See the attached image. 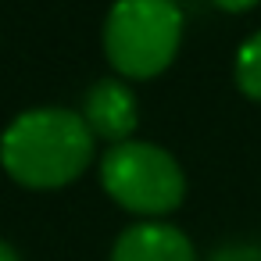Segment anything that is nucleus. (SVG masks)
Here are the masks:
<instances>
[{
	"label": "nucleus",
	"mask_w": 261,
	"mask_h": 261,
	"mask_svg": "<svg viewBox=\"0 0 261 261\" xmlns=\"http://www.w3.org/2000/svg\"><path fill=\"white\" fill-rule=\"evenodd\" d=\"M93 133L72 108L22 111L0 136V165L29 190H54L86 172L93 161Z\"/></svg>",
	"instance_id": "f257e3e1"
},
{
	"label": "nucleus",
	"mask_w": 261,
	"mask_h": 261,
	"mask_svg": "<svg viewBox=\"0 0 261 261\" xmlns=\"http://www.w3.org/2000/svg\"><path fill=\"white\" fill-rule=\"evenodd\" d=\"M182 43V11L175 0H115L104 18V54L125 79L165 72Z\"/></svg>",
	"instance_id": "f03ea898"
},
{
	"label": "nucleus",
	"mask_w": 261,
	"mask_h": 261,
	"mask_svg": "<svg viewBox=\"0 0 261 261\" xmlns=\"http://www.w3.org/2000/svg\"><path fill=\"white\" fill-rule=\"evenodd\" d=\"M100 182L115 204L150 218L175 211L186 197V175L179 161L143 140L111 143L100 161Z\"/></svg>",
	"instance_id": "7ed1b4c3"
},
{
	"label": "nucleus",
	"mask_w": 261,
	"mask_h": 261,
	"mask_svg": "<svg viewBox=\"0 0 261 261\" xmlns=\"http://www.w3.org/2000/svg\"><path fill=\"white\" fill-rule=\"evenodd\" d=\"M83 122L90 125L93 136L100 140H115V143H125L140 122V108H136V97L125 83L118 79H97L86 97H83Z\"/></svg>",
	"instance_id": "20e7f679"
},
{
	"label": "nucleus",
	"mask_w": 261,
	"mask_h": 261,
	"mask_svg": "<svg viewBox=\"0 0 261 261\" xmlns=\"http://www.w3.org/2000/svg\"><path fill=\"white\" fill-rule=\"evenodd\" d=\"M111 261H197V250L182 229L168 222H140L115 240Z\"/></svg>",
	"instance_id": "39448f33"
},
{
	"label": "nucleus",
	"mask_w": 261,
	"mask_h": 261,
	"mask_svg": "<svg viewBox=\"0 0 261 261\" xmlns=\"http://www.w3.org/2000/svg\"><path fill=\"white\" fill-rule=\"evenodd\" d=\"M236 83L247 97L261 100V33L247 36L236 54Z\"/></svg>",
	"instance_id": "423d86ee"
},
{
	"label": "nucleus",
	"mask_w": 261,
	"mask_h": 261,
	"mask_svg": "<svg viewBox=\"0 0 261 261\" xmlns=\"http://www.w3.org/2000/svg\"><path fill=\"white\" fill-rule=\"evenodd\" d=\"M207 261H261V247H250V243H225V247H218Z\"/></svg>",
	"instance_id": "0eeeda50"
},
{
	"label": "nucleus",
	"mask_w": 261,
	"mask_h": 261,
	"mask_svg": "<svg viewBox=\"0 0 261 261\" xmlns=\"http://www.w3.org/2000/svg\"><path fill=\"white\" fill-rule=\"evenodd\" d=\"M215 4H218L222 11H247V8L257 4V0H215Z\"/></svg>",
	"instance_id": "6e6552de"
},
{
	"label": "nucleus",
	"mask_w": 261,
	"mask_h": 261,
	"mask_svg": "<svg viewBox=\"0 0 261 261\" xmlns=\"http://www.w3.org/2000/svg\"><path fill=\"white\" fill-rule=\"evenodd\" d=\"M0 261H22V257H18V250H15L11 243L0 240Z\"/></svg>",
	"instance_id": "1a4fd4ad"
}]
</instances>
